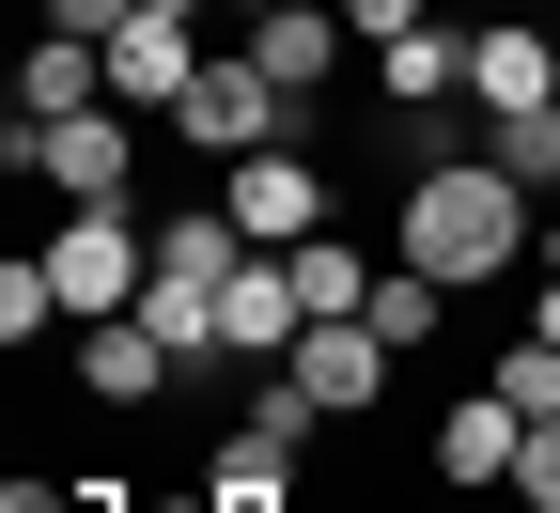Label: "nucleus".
Masks as SVG:
<instances>
[{
  "label": "nucleus",
  "instance_id": "f257e3e1",
  "mask_svg": "<svg viewBox=\"0 0 560 513\" xmlns=\"http://www.w3.org/2000/svg\"><path fill=\"white\" fill-rule=\"evenodd\" d=\"M529 234H545V202L467 140V156L405 172V234H389V249H405V265H436L452 296H482V280H514V265H529Z\"/></svg>",
  "mask_w": 560,
  "mask_h": 513
},
{
  "label": "nucleus",
  "instance_id": "f03ea898",
  "mask_svg": "<svg viewBox=\"0 0 560 513\" xmlns=\"http://www.w3.org/2000/svg\"><path fill=\"white\" fill-rule=\"evenodd\" d=\"M47 296H62V327L140 312V296H156V234H140L125 202H62V234H47Z\"/></svg>",
  "mask_w": 560,
  "mask_h": 513
},
{
  "label": "nucleus",
  "instance_id": "7ed1b4c3",
  "mask_svg": "<svg viewBox=\"0 0 560 513\" xmlns=\"http://www.w3.org/2000/svg\"><path fill=\"white\" fill-rule=\"evenodd\" d=\"M0 172H32L62 202H125L140 187V109H79V125H0Z\"/></svg>",
  "mask_w": 560,
  "mask_h": 513
},
{
  "label": "nucleus",
  "instance_id": "20e7f679",
  "mask_svg": "<svg viewBox=\"0 0 560 513\" xmlns=\"http://www.w3.org/2000/svg\"><path fill=\"white\" fill-rule=\"evenodd\" d=\"M219 202H234V234H249V249H312V234H342V187H327L312 140H265V156H234Z\"/></svg>",
  "mask_w": 560,
  "mask_h": 513
},
{
  "label": "nucleus",
  "instance_id": "39448f33",
  "mask_svg": "<svg viewBox=\"0 0 560 513\" xmlns=\"http://www.w3.org/2000/svg\"><path fill=\"white\" fill-rule=\"evenodd\" d=\"M312 435H327V405H312L296 374H265V389H249V420L219 435V467H202V482H219V498H296Z\"/></svg>",
  "mask_w": 560,
  "mask_h": 513
},
{
  "label": "nucleus",
  "instance_id": "423d86ee",
  "mask_svg": "<svg viewBox=\"0 0 560 513\" xmlns=\"http://www.w3.org/2000/svg\"><path fill=\"white\" fill-rule=\"evenodd\" d=\"M514 452H529V405L482 374L467 405H436V482L452 498H514Z\"/></svg>",
  "mask_w": 560,
  "mask_h": 513
},
{
  "label": "nucleus",
  "instance_id": "0eeeda50",
  "mask_svg": "<svg viewBox=\"0 0 560 513\" xmlns=\"http://www.w3.org/2000/svg\"><path fill=\"white\" fill-rule=\"evenodd\" d=\"M280 374H296L327 420H374L389 405V374H405V358L374 342V312H342V327H296V358H280Z\"/></svg>",
  "mask_w": 560,
  "mask_h": 513
},
{
  "label": "nucleus",
  "instance_id": "6e6552de",
  "mask_svg": "<svg viewBox=\"0 0 560 513\" xmlns=\"http://www.w3.org/2000/svg\"><path fill=\"white\" fill-rule=\"evenodd\" d=\"M296 265H280V249H249L234 280H219V358H249V374H280V358H296Z\"/></svg>",
  "mask_w": 560,
  "mask_h": 513
},
{
  "label": "nucleus",
  "instance_id": "1a4fd4ad",
  "mask_svg": "<svg viewBox=\"0 0 560 513\" xmlns=\"http://www.w3.org/2000/svg\"><path fill=\"white\" fill-rule=\"evenodd\" d=\"M249 62H265V79L312 109L342 62H359V32H342V0H280V16H249Z\"/></svg>",
  "mask_w": 560,
  "mask_h": 513
},
{
  "label": "nucleus",
  "instance_id": "9d476101",
  "mask_svg": "<svg viewBox=\"0 0 560 513\" xmlns=\"http://www.w3.org/2000/svg\"><path fill=\"white\" fill-rule=\"evenodd\" d=\"M79 389L125 420V405H172V389H187V358L140 327V312H109V327H79Z\"/></svg>",
  "mask_w": 560,
  "mask_h": 513
},
{
  "label": "nucleus",
  "instance_id": "9b49d317",
  "mask_svg": "<svg viewBox=\"0 0 560 513\" xmlns=\"http://www.w3.org/2000/svg\"><path fill=\"white\" fill-rule=\"evenodd\" d=\"M374 94H389V109H467V16L389 32V47H374Z\"/></svg>",
  "mask_w": 560,
  "mask_h": 513
},
{
  "label": "nucleus",
  "instance_id": "f8f14e48",
  "mask_svg": "<svg viewBox=\"0 0 560 513\" xmlns=\"http://www.w3.org/2000/svg\"><path fill=\"white\" fill-rule=\"evenodd\" d=\"M467 109H560V47L514 32V16H482L467 32Z\"/></svg>",
  "mask_w": 560,
  "mask_h": 513
},
{
  "label": "nucleus",
  "instance_id": "ddd939ff",
  "mask_svg": "<svg viewBox=\"0 0 560 513\" xmlns=\"http://www.w3.org/2000/svg\"><path fill=\"white\" fill-rule=\"evenodd\" d=\"M79 109H109V47L32 32V62H16V125H79Z\"/></svg>",
  "mask_w": 560,
  "mask_h": 513
},
{
  "label": "nucleus",
  "instance_id": "4468645a",
  "mask_svg": "<svg viewBox=\"0 0 560 513\" xmlns=\"http://www.w3.org/2000/svg\"><path fill=\"white\" fill-rule=\"evenodd\" d=\"M280 265H296V312H312V327H342V312H374V280H389L374 249H342V234H312V249H280Z\"/></svg>",
  "mask_w": 560,
  "mask_h": 513
},
{
  "label": "nucleus",
  "instance_id": "2eb2a0df",
  "mask_svg": "<svg viewBox=\"0 0 560 513\" xmlns=\"http://www.w3.org/2000/svg\"><path fill=\"white\" fill-rule=\"evenodd\" d=\"M156 265H172V280H234V265H249L234 202H172V218H156Z\"/></svg>",
  "mask_w": 560,
  "mask_h": 513
},
{
  "label": "nucleus",
  "instance_id": "dca6fc26",
  "mask_svg": "<svg viewBox=\"0 0 560 513\" xmlns=\"http://www.w3.org/2000/svg\"><path fill=\"white\" fill-rule=\"evenodd\" d=\"M436 327H452V280H436V265H389V280H374V342H389V358H420Z\"/></svg>",
  "mask_w": 560,
  "mask_h": 513
},
{
  "label": "nucleus",
  "instance_id": "f3484780",
  "mask_svg": "<svg viewBox=\"0 0 560 513\" xmlns=\"http://www.w3.org/2000/svg\"><path fill=\"white\" fill-rule=\"evenodd\" d=\"M482 156H499L529 202H560V109H482Z\"/></svg>",
  "mask_w": 560,
  "mask_h": 513
},
{
  "label": "nucleus",
  "instance_id": "a211bd4d",
  "mask_svg": "<svg viewBox=\"0 0 560 513\" xmlns=\"http://www.w3.org/2000/svg\"><path fill=\"white\" fill-rule=\"evenodd\" d=\"M47 327H62V296H47V249H16V265H0V342L32 358Z\"/></svg>",
  "mask_w": 560,
  "mask_h": 513
},
{
  "label": "nucleus",
  "instance_id": "6ab92c4d",
  "mask_svg": "<svg viewBox=\"0 0 560 513\" xmlns=\"http://www.w3.org/2000/svg\"><path fill=\"white\" fill-rule=\"evenodd\" d=\"M499 389H514L529 420H560V342H545V327H514V342H499Z\"/></svg>",
  "mask_w": 560,
  "mask_h": 513
},
{
  "label": "nucleus",
  "instance_id": "aec40b11",
  "mask_svg": "<svg viewBox=\"0 0 560 513\" xmlns=\"http://www.w3.org/2000/svg\"><path fill=\"white\" fill-rule=\"evenodd\" d=\"M514 513H560V420H529V452H514Z\"/></svg>",
  "mask_w": 560,
  "mask_h": 513
},
{
  "label": "nucleus",
  "instance_id": "412c9836",
  "mask_svg": "<svg viewBox=\"0 0 560 513\" xmlns=\"http://www.w3.org/2000/svg\"><path fill=\"white\" fill-rule=\"evenodd\" d=\"M125 16H140V0H32V32H79V47H109Z\"/></svg>",
  "mask_w": 560,
  "mask_h": 513
},
{
  "label": "nucleus",
  "instance_id": "4be33fe9",
  "mask_svg": "<svg viewBox=\"0 0 560 513\" xmlns=\"http://www.w3.org/2000/svg\"><path fill=\"white\" fill-rule=\"evenodd\" d=\"M420 16H436V0H342V32H359V47H389V32H420Z\"/></svg>",
  "mask_w": 560,
  "mask_h": 513
},
{
  "label": "nucleus",
  "instance_id": "5701e85b",
  "mask_svg": "<svg viewBox=\"0 0 560 513\" xmlns=\"http://www.w3.org/2000/svg\"><path fill=\"white\" fill-rule=\"evenodd\" d=\"M529 327H545V342H560V265H529Z\"/></svg>",
  "mask_w": 560,
  "mask_h": 513
},
{
  "label": "nucleus",
  "instance_id": "b1692460",
  "mask_svg": "<svg viewBox=\"0 0 560 513\" xmlns=\"http://www.w3.org/2000/svg\"><path fill=\"white\" fill-rule=\"evenodd\" d=\"M202 498H219V482H202ZM219 513H296V498H219Z\"/></svg>",
  "mask_w": 560,
  "mask_h": 513
},
{
  "label": "nucleus",
  "instance_id": "393cba45",
  "mask_svg": "<svg viewBox=\"0 0 560 513\" xmlns=\"http://www.w3.org/2000/svg\"><path fill=\"white\" fill-rule=\"evenodd\" d=\"M529 265H560V202H545V234H529Z\"/></svg>",
  "mask_w": 560,
  "mask_h": 513
},
{
  "label": "nucleus",
  "instance_id": "a878e982",
  "mask_svg": "<svg viewBox=\"0 0 560 513\" xmlns=\"http://www.w3.org/2000/svg\"><path fill=\"white\" fill-rule=\"evenodd\" d=\"M249 16H280V0H249Z\"/></svg>",
  "mask_w": 560,
  "mask_h": 513
}]
</instances>
